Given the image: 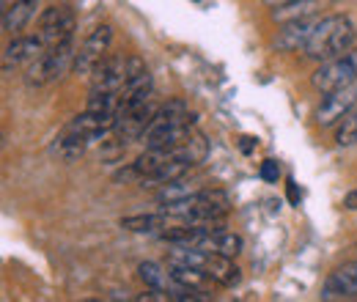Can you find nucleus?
I'll return each mask as SVG.
<instances>
[{"mask_svg": "<svg viewBox=\"0 0 357 302\" xmlns=\"http://www.w3.org/2000/svg\"><path fill=\"white\" fill-rule=\"evenodd\" d=\"M355 39H357V28L347 14L319 17L316 31H313L311 42L305 44L303 55H305L308 61L324 63V61H333V58L344 55L347 50H352V47H355Z\"/></svg>", "mask_w": 357, "mask_h": 302, "instance_id": "nucleus-1", "label": "nucleus"}, {"mask_svg": "<svg viewBox=\"0 0 357 302\" xmlns=\"http://www.w3.org/2000/svg\"><path fill=\"white\" fill-rule=\"evenodd\" d=\"M195 132V116L190 113L184 99H168L160 105L151 127L143 135L146 149H174Z\"/></svg>", "mask_w": 357, "mask_h": 302, "instance_id": "nucleus-2", "label": "nucleus"}, {"mask_svg": "<svg viewBox=\"0 0 357 302\" xmlns=\"http://www.w3.org/2000/svg\"><path fill=\"white\" fill-rule=\"evenodd\" d=\"M168 261H176V264H190L195 269H201L204 275H209L218 286H239L242 280V272L239 266L234 264L231 256H220V253H209V250H198V248H184V245H171V253Z\"/></svg>", "mask_w": 357, "mask_h": 302, "instance_id": "nucleus-3", "label": "nucleus"}, {"mask_svg": "<svg viewBox=\"0 0 357 302\" xmlns=\"http://www.w3.org/2000/svg\"><path fill=\"white\" fill-rule=\"evenodd\" d=\"M75 55H77V47L75 42H63L55 44V47H47L39 58H33L25 69V83L31 88H42L47 83H55L61 80L72 63H75Z\"/></svg>", "mask_w": 357, "mask_h": 302, "instance_id": "nucleus-4", "label": "nucleus"}, {"mask_svg": "<svg viewBox=\"0 0 357 302\" xmlns=\"http://www.w3.org/2000/svg\"><path fill=\"white\" fill-rule=\"evenodd\" d=\"M137 275L140 280L146 283V289H154L162 294V300L168 302H198V300H212V294L206 292H195L184 283H178L176 275L171 272L168 264H160V261H143L137 266Z\"/></svg>", "mask_w": 357, "mask_h": 302, "instance_id": "nucleus-5", "label": "nucleus"}, {"mask_svg": "<svg viewBox=\"0 0 357 302\" xmlns=\"http://www.w3.org/2000/svg\"><path fill=\"white\" fill-rule=\"evenodd\" d=\"M357 83V47L347 50L344 55L319 63V69L311 75V86L319 93H330L338 88H349Z\"/></svg>", "mask_w": 357, "mask_h": 302, "instance_id": "nucleus-6", "label": "nucleus"}, {"mask_svg": "<svg viewBox=\"0 0 357 302\" xmlns=\"http://www.w3.org/2000/svg\"><path fill=\"white\" fill-rule=\"evenodd\" d=\"M75 31H77V17L69 6L63 3H55V6H47L45 11L39 14V39L45 42V47H55V44L63 42H75Z\"/></svg>", "mask_w": 357, "mask_h": 302, "instance_id": "nucleus-7", "label": "nucleus"}, {"mask_svg": "<svg viewBox=\"0 0 357 302\" xmlns=\"http://www.w3.org/2000/svg\"><path fill=\"white\" fill-rule=\"evenodd\" d=\"M110 44H113V28H110L107 22H105V25H96L89 36L83 39V44L77 47L72 72H75V75H83V77H91L93 69L110 55Z\"/></svg>", "mask_w": 357, "mask_h": 302, "instance_id": "nucleus-8", "label": "nucleus"}, {"mask_svg": "<svg viewBox=\"0 0 357 302\" xmlns=\"http://www.w3.org/2000/svg\"><path fill=\"white\" fill-rule=\"evenodd\" d=\"M355 107H357V86L338 88V91L321 93V102L316 105L313 121H316V127L324 130V127H333V124L344 121Z\"/></svg>", "mask_w": 357, "mask_h": 302, "instance_id": "nucleus-9", "label": "nucleus"}, {"mask_svg": "<svg viewBox=\"0 0 357 302\" xmlns=\"http://www.w3.org/2000/svg\"><path fill=\"white\" fill-rule=\"evenodd\" d=\"M160 105L151 99L146 105H137V107H130V110H121L119 113V121H116V135L121 137V143H132V140H140L146 130L151 127L154 116H157Z\"/></svg>", "mask_w": 357, "mask_h": 302, "instance_id": "nucleus-10", "label": "nucleus"}, {"mask_svg": "<svg viewBox=\"0 0 357 302\" xmlns=\"http://www.w3.org/2000/svg\"><path fill=\"white\" fill-rule=\"evenodd\" d=\"M127 80V58L107 55L91 75V93H119Z\"/></svg>", "mask_w": 357, "mask_h": 302, "instance_id": "nucleus-11", "label": "nucleus"}, {"mask_svg": "<svg viewBox=\"0 0 357 302\" xmlns=\"http://www.w3.org/2000/svg\"><path fill=\"white\" fill-rule=\"evenodd\" d=\"M116 121H119V113H105V110H89L86 107L83 113H77L66 124V130L77 132L89 143H93V140H99V137H105V135H110L116 130Z\"/></svg>", "mask_w": 357, "mask_h": 302, "instance_id": "nucleus-12", "label": "nucleus"}, {"mask_svg": "<svg viewBox=\"0 0 357 302\" xmlns=\"http://www.w3.org/2000/svg\"><path fill=\"white\" fill-rule=\"evenodd\" d=\"M319 17H308V20H294V22H283V28L278 31L272 47L278 52H303L305 44L311 42L313 31H316Z\"/></svg>", "mask_w": 357, "mask_h": 302, "instance_id": "nucleus-13", "label": "nucleus"}, {"mask_svg": "<svg viewBox=\"0 0 357 302\" xmlns=\"http://www.w3.org/2000/svg\"><path fill=\"white\" fill-rule=\"evenodd\" d=\"M357 297V261H347L327 275L321 286V300H355Z\"/></svg>", "mask_w": 357, "mask_h": 302, "instance_id": "nucleus-14", "label": "nucleus"}, {"mask_svg": "<svg viewBox=\"0 0 357 302\" xmlns=\"http://www.w3.org/2000/svg\"><path fill=\"white\" fill-rule=\"evenodd\" d=\"M47 47L45 42L36 36H14L11 42L3 47V72L8 75L11 69H17L20 63H31L33 58H39Z\"/></svg>", "mask_w": 357, "mask_h": 302, "instance_id": "nucleus-15", "label": "nucleus"}, {"mask_svg": "<svg viewBox=\"0 0 357 302\" xmlns=\"http://www.w3.org/2000/svg\"><path fill=\"white\" fill-rule=\"evenodd\" d=\"M39 0H11L3 8V31L8 36H20V31L33 20Z\"/></svg>", "mask_w": 357, "mask_h": 302, "instance_id": "nucleus-16", "label": "nucleus"}, {"mask_svg": "<svg viewBox=\"0 0 357 302\" xmlns=\"http://www.w3.org/2000/svg\"><path fill=\"white\" fill-rule=\"evenodd\" d=\"M327 6V0H294L289 6H280V8H272V20L275 22H294V20H308V17H319V11Z\"/></svg>", "mask_w": 357, "mask_h": 302, "instance_id": "nucleus-17", "label": "nucleus"}, {"mask_svg": "<svg viewBox=\"0 0 357 302\" xmlns=\"http://www.w3.org/2000/svg\"><path fill=\"white\" fill-rule=\"evenodd\" d=\"M86 149H89V140H86L83 135H77V132L66 130V127L55 137V151H58V157L66 160V163L80 160V157L86 154Z\"/></svg>", "mask_w": 357, "mask_h": 302, "instance_id": "nucleus-18", "label": "nucleus"}, {"mask_svg": "<svg viewBox=\"0 0 357 302\" xmlns=\"http://www.w3.org/2000/svg\"><path fill=\"white\" fill-rule=\"evenodd\" d=\"M171 217L165 212H151V215H132V217H124L121 220V228L132 231V234H157L160 228L168 225Z\"/></svg>", "mask_w": 357, "mask_h": 302, "instance_id": "nucleus-19", "label": "nucleus"}, {"mask_svg": "<svg viewBox=\"0 0 357 302\" xmlns=\"http://www.w3.org/2000/svg\"><path fill=\"white\" fill-rule=\"evenodd\" d=\"M335 143H338L341 149H349V146L357 143V107L341 121V127L335 132Z\"/></svg>", "mask_w": 357, "mask_h": 302, "instance_id": "nucleus-20", "label": "nucleus"}, {"mask_svg": "<svg viewBox=\"0 0 357 302\" xmlns=\"http://www.w3.org/2000/svg\"><path fill=\"white\" fill-rule=\"evenodd\" d=\"M259 173H261V179H264L267 184H278V181H280V165H278V160H264Z\"/></svg>", "mask_w": 357, "mask_h": 302, "instance_id": "nucleus-21", "label": "nucleus"}, {"mask_svg": "<svg viewBox=\"0 0 357 302\" xmlns=\"http://www.w3.org/2000/svg\"><path fill=\"white\" fill-rule=\"evenodd\" d=\"M286 195H289V204H291V206H300V190H297V181H294V179H289Z\"/></svg>", "mask_w": 357, "mask_h": 302, "instance_id": "nucleus-22", "label": "nucleus"}, {"mask_svg": "<svg viewBox=\"0 0 357 302\" xmlns=\"http://www.w3.org/2000/svg\"><path fill=\"white\" fill-rule=\"evenodd\" d=\"M344 209H357V190L347 192V198H344Z\"/></svg>", "mask_w": 357, "mask_h": 302, "instance_id": "nucleus-23", "label": "nucleus"}, {"mask_svg": "<svg viewBox=\"0 0 357 302\" xmlns=\"http://www.w3.org/2000/svg\"><path fill=\"white\" fill-rule=\"evenodd\" d=\"M256 143H259V140H256V137H248V135H245V137H242V143H239V146H242V151H245V154H250V151H253V146H256Z\"/></svg>", "mask_w": 357, "mask_h": 302, "instance_id": "nucleus-24", "label": "nucleus"}, {"mask_svg": "<svg viewBox=\"0 0 357 302\" xmlns=\"http://www.w3.org/2000/svg\"><path fill=\"white\" fill-rule=\"evenodd\" d=\"M289 3H294V0H264V6H267L269 11L272 8H280V6H289Z\"/></svg>", "mask_w": 357, "mask_h": 302, "instance_id": "nucleus-25", "label": "nucleus"}, {"mask_svg": "<svg viewBox=\"0 0 357 302\" xmlns=\"http://www.w3.org/2000/svg\"><path fill=\"white\" fill-rule=\"evenodd\" d=\"M327 3H335V0H327Z\"/></svg>", "mask_w": 357, "mask_h": 302, "instance_id": "nucleus-26", "label": "nucleus"}, {"mask_svg": "<svg viewBox=\"0 0 357 302\" xmlns=\"http://www.w3.org/2000/svg\"><path fill=\"white\" fill-rule=\"evenodd\" d=\"M195 3H198V0H195Z\"/></svg>", "mask_w": 357, "mask_h": 302, "instance_id": "nucleus-27", "label": "nucleus"}]
</instances>
